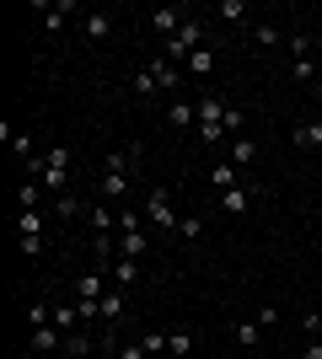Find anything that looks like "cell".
<instances>
[{"instance_id": "obj_1", "label": "cell", "mask_w": 322, "mask_h": 359, "mask_svg": "<svg viewBox=\"0 0 322 359\" xmlns=\"http://www.w3.org/2000/svg\"><path fill=\"white\" fill-rule=\"evenodd\" d=\"M27 172H32V182L54 188V198H60V194H76V172H70V145H54L48 156L27 161Z\"/></svg>"}, {"instance_id": "obj_2", "label": "cell", "mask_w": 322, "mask_h": 359, "mask_svg": "<svg viewBox=\"0 0 322 359\" xmlns=\"http://www.w3.org/2000/svg\"><path fill=\"white\" fill-rule=\"evenodd\" d=\"M194 48H204V22H194V16H188L183 27H177V38H167V43H161V54H167V60H188Z\"/></svg>"}, {"instance_id": "obj_3", "label": "cell", "mask_w": 322, "mask_h": 359, "mask_svg": "<svg viewBox=\"0 0 322 359\" xmlns=\"http://www.w3.org/2000/svg\"><path fill=\"white\" fill-rule=\"evenodd\" d=\"M145 220H151L156 231H172V236H177V210H172V188H151V198H145Z\"/></svg>"}, {"instance_id": "obj_4", "label": "cell", "mask_w": 322, "mask_h": 359, "mask_svg": "<svg viewBox=\"0 0 322 359\" xmlns=\"http://www.w3.org/2000/svg\"><path fill=\"white\" fill-rule=\"evenodd\" d=\"M311 75H317V65H311L307 32H290V81L295 86H311Z\"/></svg>"}, {"instance_id": "obj_5", "label": "cell", "mask_w": 322, "mask_h": 359, "mask_svg": "<svg viewBox=\"0 0 322 359\" xmlns=\"http://www.w3.org/2000/svg\"><path fill=\"white\" fill-rule=\"evenodd\" d=\"M188 22V11H177V6H156L151 11V32H161V43L167 38H177V27Z\"/></svg>"}, {"instance_id": "obj_6", "label": "cell", "mask_w": 322, "mask_h": 359, "mask_svg": "<svg viewBox=\"0 0 322 359\" xmlns=\"http://www.w3.org/2000/svg\"><path fill=\"white\" fill-rule=\"evenodd\" d=\"M226 161L236 166V172H247V166L258 161V140H247V135H236V140H231V150H226Z\"/></svg>"}, {"instance_id": "obj_7", "label": "cell", "mask_w": 322, "mask_h": 359, "mask_svg": "<svg viewBox=\"0 0 322 359\" xmlns=\"http://www.w3.org/2000/svg\"><path fill=\"white\" fill-rule=\"evenodd\" d=\"M32 354H65V332L48 322V327H32Z\"/></svg>"}, {"instance_id": "obj_8", "label": "cell", "mask_w": 322, "mask_h": 359, "mask_svg": "<svg viewBox=\"0 0 322 359\" xmlns=\"http://www.w3.org/2000/svg\"><path fill=\"white\" fill-rule=\"evenodd\" d=\"M145 70L156 75V86H161V91H177V86H183V75H177V65H172L167 54H156V60L145 65Z\"/></svg>"}, {"instance_id": "obj_9", "label": "cell", "mask_w": 322, "mask_h": 359, "mask_svg": "<svg viewBox=\"0 0 322 359\" xmlns=\"http://www.w3.org/2000/svg\"><path fill=\"white\" fill-rule=\"evenodd\" d=\"M167 123L172 129H199V102H183V97L167 102Z\"/></svg>"}, {"instance_id": "obj_10", "label": "cell", "mask_w": 322, "mask_h": 359, "mask_svg": "<svg viewBox=\"0 0 322 359\" xmlns=\"http://www.w3.org/2000/svg\"><path fill=\"white\" fill-rule=\"evenodd\" d=\"M70 11H76V0H60V6H43V32H48V38H60V32H65Z\"/></svg>"}, {"instance_id": "obj_11", "label": "cell", "mask_w": 322, "mask_h": 359, "mask_svg": "<svg viewBox=\"0 0 322 359\" xmlns=\"http://www.w3.org/2000/svg\"><path fill=\"white\" fill-rule=\"evenodd\" d=\"M107 279H113L119 290H129L140 279V263H135V257H113V263H107Z\"/></svg>"}, {"instance_id": "obj_12", "label": "cell", "mask_w": 322, "mask_h": 359, "mask_svg": "<svg viewBox=\"0 0 322 359\" xmlns=\"http://www.w3.org/2000/svg\"><path fill=\"white\" fill-rule=\"evenodd\" d=\"M135 166H140V145H123V150H113V156L102 161V172H123V177H129Z\"/></svg>"}, {"instance_id": "obj_13", "label": "cell", "mask_w": 322, "mask_h": 359, "mask_svg": "<svg viewBox=\"0 0 322 359\" xmlns=\"http://www.w3.org/2000/svg\"><path fill=\"white\" fill-rule=\"evenodd\" d=\"M263 332H269V327H263L258 316H242V322H236V348H258Z\"/></svg>"}, {"instance_id": "obj_14", "label": "cell", "mask_w": 322, "mask_h": 359, "mask_svg": "<svg viewBox=\"0 0 322 359\" xmlns=\"http://www.w3.org/2000/svg\"><path fill=\"white\" fill-rule=\"evenodd\" d=\"M220 16H226L231 27H253V6L247 0H220Z\"/></svg>"}, {"instance_id": "obj_15", "label": "cell", "mask_w": 322, "mask_h": 359, "mask_svg": "<svg viewBox=\"0 0 322 359\" xmlns=\"http://www.w3.org/2000/svg\"><path fill=\"white\" fill-rule=\"evenodd\" d=\"M188 75H199V81H204V75H215V48L210 43H204V48H194V54H188Z\"/></svg>"}, {"instance_id": "obj_16", "label": "cell", "mask_w": 322, "mask_h": 359, "mask_svg": "<svg viewBox=\"0 0 322 359\" xmlns=\"http://www.w3.org/2000/svg\"><path fill=\"white\" fill-rule=\"evenodd\" d=\"M210 182H215V188H220V194H226V188H247V182H242V172H236V166H231V161H215Z\"/></svg>"}, {"instance_id": "obj_17", "label": "cell", "mask_w": 322, "mask_h": 359, "mask_svg": "<svg viewBox=\"0 0 322 359\" xmlns=\"http://www.w3.org/2000/svg\"><path fill=\"white\" fill-rule=\"evenodd\" d=\"M81 32L92 38V43H102L107 32H113V16H102V11H92V16H81Z\"/></svg>"}, {"instance_id": "obj_18", "label": "cell", "mask_w": 322, "mask_h": 359, "mask_svg": "<svg viewBox=\"0 0 322 359\" xmlns=\"http://www.w3.org/2000/svg\"><path fill=\"white\" fill-rule=\"evenodd\" d=\"M220 204H226V215H247V210H253V188H226Z\"/></svg>"}, {"instance_id": "obj_19", "label": "cell", "mask_w": 322, "mask_h": 359, "mask_svg": "<svg viewBox=\"0 0 322 359\" xmlns=\"http://www.w3.org/2000/svg\"><path fill=\"white\" fill-rule=\"evenodd\" d=\"M119 257H145V231H119Z\"/></svg>"}, {"instance_id": "obj_20", "label": "cell", "mask_w": 322, "mask_h": 359, "mask_svg": "<svg viewBox=\"0 0 322 359\" xmlns=\"http://www.w3.org/2000/svg\"><path fill=\"white\" fill-rule=\"evenodd\" d=\"M16 236H43V210H16Z\"/></svg>"}, {"instance_id": "obj_21", "label": "cell", "mask_w": 322, "mask_h": 359, "mask_svg": "<svg viewBox=\"0 0 322 359\" xmlns=\"http://www.w3.org/2000/svg\"><path fill=\"white\" fill-rule=\"evenodd\" d=\"M102 322H107V327H119V322H123V290H107V295H102Z\"/></svg>"}, {"instance_id": "obj_22", "label": "cell", "mask_w": 322, "mask_h": 359, "mask_svg": "<svg viewBox=\"0 0 322 359\" xmlns=\"http://www.w3.org/2000/svg\"><path fill=\"white\" fill-rule=\"evenodd\" d=\"M97 194H107V198H123V194H129V177H123V172H102Z\"/></svg>"}, {"instance_id": "obj_23", "label": "cell", "mask_w": 322, "mask_h": 359, "mask_svg": "<svg viewBox=\"0 0 322 359\" xmlns=\"http://www.w3.org/2000/svg\"><path fill=\"white\" fill-rule=\"evenodd\" d=\"M113 225H119V210H107V204H92V231H97V236H107Z\"/></svg>"}, {"instance_id": "obj_24", "label": "cell", "mask_w": 322, "mask_h": 359, "mask_svg": "<svg viewBox=\"0 0 322 359\" xmlns=\"http://www.w3.org/2000/svg\"><path fill=\"white\" fill-rule=\"evenodd\" d=\"M38 198H43V182H22L16 188V210H38Z\"/></svg>"}, {"instance_id": "obj_25", "label": "cell", "mask_w": 322, "mask_h": 359, "mask_svg": "<svg viewBox=\"0 0 322 359\" xmlns=\"http://www.w3.org/2000/svg\"><path fill=\"white\" fill-rule=\"evenodd\" d=\"M167 354L188 359V354H194V332H167Z\"/></svg>"}, {"instance_id": "obj_26", "label": "cell", "mask_w": 322, "mask_h": 359, "mask_svg": "<svg viewBox=\"0 0 322 359\" xmlns=\"http://www.w3.org/2000/svg\"><path fill=\"white\" fill-rule=\"evenodd\" d=\"M295 145H322V113L311 123H301V129H295Z\"/></svg>"}, {"instance_id": "obj_27", "label": "cell", "mask_w": 322, "mask_h": 359, "mask_svg": "<svg viewBox=\"0 0 322 359\" xmlns=\"http://www.w3.org/2000/svg\"><path fill=\"white\" fill-rule=\"evenodd\" d=\"M54 215H60V220H76V215H81V198L76 194H60V198H54Z\"/></svg>"}, {"instance_id": "obj_28", "label": "cell", "mask_w": 322, "mask_h": 359, "mask_svg": "<svg viewBox=\"0 0 322 359\" xmlns=\"http://www.w3.org/2000/svg\"><path fill=\"white\" fill-rule=\"evenodd\" d=\"M177 236H183V241H199L204 236V220H199V215H183V220H177Z\"/></svg>"}, {"instance_id": "obj_29", "label": "cell", "mask_w": 322, "mask_h": 359, "mask_svg": "<svg viewBox=\"0 0 322 359\" xmlns=\"http://www.w3.org/2000/svg\"><path fill=\"white\" fill-rule=\"evenodd\" d=\"M242 123H247V118H242V107H226V118H220V129H226L231 140H236V135H247Z\"/></svg>"}, {"instance_id": "obj_30", "label": "cell", "mask_w": 322, "mask_h": 359, "mask_svg": "<svg viewBox=\"0 0 322 359\" xmlns=\"http://www.w3.org/2000/svg\"><path fill=\"white\" fill-rule=\"evenodd\" d=\"M135 91H140V97H161V86H156L151 70H135Z\"/></svg>"}, {"instance_id": "obj_31", "label": "cell", "mask_w": 322, "mask_h": 359, "mask_svg": "<svg viewBox=\"0 0 322 359\" xmlns=\"http://www.w3.org/2000/svg\"><path fill=\"white\" fill-rule=\"evenodd\" d=\"M253 38H258L263 48H274V43H279V27H274V22H258V27H253Z\"/></svg>"}, {"instance_id": "obj_32", "label": "cell", "mask_w": 322, "mask_h": 359, "mask_svg": "<svg viewBox=\"0 0 322 359\" xmlns=\"http://www.w3.org/2000/svg\"><path fill=\"white\" fill-rule=\"evenodd\" d=\"M11 150L22 161H38V150H32V135H11Z\"/></svg>"}, {"instance_id": "obj_33", "label": "cell", "mask_w": 322, "mask_h": 359, "mask_svg": "<svg viewBox=\"0 0 322 359\" xmlns=\"http://www.w3.org/2000/svg\"><path fill=\"white\" fill-rule=\"evenodd\" d=\"M140 348H145V354H167V332H145Z\"/></svg>"}, {"instance_id": "obj_34", "label": "cell", "mask_w": 322, "mask_h": 359, "mask_svg": "<svg viewBox=\"0 0 322 359\" xmlns=\"http://www.w3.org/2000/svg\"><path fill=\"white\" fill-rule=\"evenodd\" d=\"M301 332H307V338H322V311H307V316H301Z\"/></svg>"}, {"instance_id": "obj_35", "label": "cell", "mask_w": 322, "mask_h": 359, "mask_svg": "<svg viewBox=\"0 0 322 359\" xmlns=\"http://www.w3.org/2000/svg\"><path fill=\"white\" fill-rule=\"evenodd\" d=\"M253 316H258L263 327H279V306H274V300H269V306H258V311H253Z\"/></svg>"}, {"instance_id": "obj_36", "label": "cell", "mask_w": 322, "mask_h": 359, "mask_svg": "<svg viewBox=\"0 0 322 359\" xmlns=\"http://www.w3.org/2000/svg\"><path fill=\"white\" fill-rule=\"evenodd\" d=\"M22 241V257H43V236H16Z\"/></svg>"}, {"instance_id": "obj_37", "label": "cell", "mask_w": 322, "mask_h": 359, "mask_svg": "<svg viewBox=\"0 0 322 359\" xmlns=\"http://www.w3.org/2000/svg\"><path fill=\"white\" fill-rule=\"evenodd\" d=\"M113 359H145V348H140V344H119V348H113Z\"/></svg>"}, {"instance_id": "obj_38", "label": "cell", "mask_w": 322, "mask_h": 359, "mask_svg": "<svg viewBox=\"0 0 322 359\" xmlns=\"http://www.w3.org/2000/svg\"><path fill=\"white\" fill-rule=\"evenodd\" d=\"M119 231H140V215L135 210H119Z\"/></svg>"}, {"instance_id": "obj_39", "label": "cell", "mask_w": 322, "mask_h": 359, "mask_svg": "<svg viewBox=\"0 0 322 359\" xmlns=\"http://www.w3.org/2000/svg\"><path fill=\"white\" fill-rule=\"evenodd\" d=\"M301 359H322V338H307V354Z\"/></svg>"}, {"instance_id": "obj_40", "label": "cell", "mask_w": 322, "mask_h": 359, "mask_svg": "<svg viewBox=\"0 0 322 359\" xmlns=\"http://www.w3.org/2000/svg\"><path fill=\"white\" fill-rule=\"evenodd\" d=\"M16 359H38V354H16Z\"/></svg>"}]
</instances>
